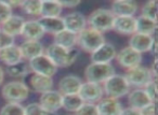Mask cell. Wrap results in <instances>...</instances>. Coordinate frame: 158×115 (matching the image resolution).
Here are the masks:
<instances>
[{
	"instance_id": "obj_37",
	"label": "cell",
	"mask_w": 158,
	"mask_h": 115,
	"mask_svg": "<svg viewBox=\"0 0 158 115\" xmlns=\"http://www.w3.org/2000/svg\"><path fill=\"white\" fill-rule=\"evenodd\" d=\"M143 89L146 93V95L148 96L151 101L156 102V100H157V83H156V80L149 82Z\"/></svg>"
},
{
	"instance_id": "obj_4",
	"label": "cell",
	"mask_w": 158,
	"mask_h": 115,
	"mask_svg": "<svg viewBox=\"0 0 158 115\" xmlns=\"http://www.w3.org/2000/svg\"><path fill=\"white\" fill-rule=\"evenodd\" d=\"M102 88H103V93L106 95V97L119 99L129 94L130 85L128 84L125 76L115 73L114 75L108 78L103 83Z\"/></svg>"
},
{
	"instance_id": "obj_34",
	"label": "cell",
	"mask_w": 158,
	"mask_h": 115,
	"mask_svg": "<svg viewBox=\"0 0 158 115\" xmlns=\"http://www.w3.org/2000/svg\"><path fill=\"white\" fill-rule=\"evenodd\" d=\"M25 115H56L55 113H50L46 111L39 103L34 102L24 106Z\"/></svg>"
},
{
	"instance_id": "obj_22",
	"label": "cell",
	"mask_w": 158,
	"mask_h": 115,
	"mask_svg": "<svg viewBox=\"0 0 158 115\" xmlns=\"http://www.w3.org/2000/svg\"><path fill=\"white\" fill-rule=\"evenodd\" d=\"M25 20L22 16L19 15H12L11 17H9L1 26V30L5 31L6 33H8L11 37H15V36L21 35L22 33V28L24 26Z\"/></svg>"
},
{
	"instance_id": "obj_12",
	"label": "cell",
	"mask_w": 158,
	"mask_h": 115,
	"mask_svg": "<svg viewBox=\"0 0 158 115\" xmlns=\"http://www.w3.org/2000/svg\"><path fill=\"white\" fill-rule=\"evenodd\" d=\"M117 51L112 43L104 42L101 46L90 54L91 63H110L113 59L116 58Z\"/></svg>"
},
{
	"instance_id": "obj_30",
	"label": "cell",
	"mask_w": 158,
	"mask_h": 115,
	"mask_svg": "<svg viewBox=\"0 0 158 115\" xmlns=\"http://www.w3.org/2000/svg\"><path fill=\"white\" fill-rule=\"evenodd\" d=\"M84 104V101L79 97L78 94L73 95H64L62 98V108L68 112H76Z\"/></svg>"
},
{
	"instance_id": "obj_35",
	"label": "cell",
	"mask_w": 158,
	"mask_h": 115,
	"mask_svg": "<svg viewBox=\"0 0 158 115\" xmlns=\"http://www.w3.org/2000/svg\"><path fill=\"white\" fill-rule=\"evenodd\" d=\"M75 115H99V113L95 104L84 103L75 112Z\"/></svg>"
},
{
	"instance_id": "obj_29",
	"label": "cell",
	"mask_w": 158,
	"mask_h": 115,
	"mask_svg": "<svg viewBox=\"0 0 158 115\" xmlns=\"http://www.w3.org/2000/svg\"><path fill=\"white\" fill-rule=\"evenodd\" d=\"M29 72H31V69H29L28 61L24 60V59L21 60L20 63L7 67V73L11 78H24Z\"/></svg>"
},
{
	"instance_id": "obj_38",
	"label": "cell",
	"mask_w": 158,
	"mask_h": 115,
	"mask_svg": "<svg viewBox=\"0 0 158 115\" xmlns=\"http://www.w3.org/2000/svg\"><path fill=\"white\" fill-rule=\"evenodd\" d=\"M13 44H14V38L0 29V50L8 48V46H11Z\"/></svg>"
},
{
	"instance_id": "obj_25",
	"label": "cell",
	"mask_w": 158,
	"mask_h": 115,
	"mask_svg": "<svg viewBox=\"0 0 158 115\" xmlns=\"http://www.w3.org/2000/svg\"><path fill=\"white\" fill-rule=\"evenodd\" d=\"M0 60L7 66L14 65L16 63H20L23 60L22 54L20 52V48L15 44L11 46H8L6 48L0 50Z\"/></svg>"
},
{
	"instance_id": "obj_14",
	"label": "cell",
	"mask_w": 158,
	"mask_h": 115,
	"mask_svg": "<svg viewBox=\"0 0 158 115\" xmlns=\"http://www.w3.org/2000/svg\"><path fill=\"white\" fill-rule=\"evenodd\" d=\"M82 84V81L80 78L74 74H68L62 78L59 81V93L62 96L64 95H73V94H78L80 86Z\"/></svg>"
},
{
	"instance_id": "obj_26",
	"label": "cell",
	"mask_w": 158,
	"mask_h": 115,
	"mask_svg": "<svg viewBox=\"0 0 158 115\" xmlns=\"http://www.w3.org/2000/svg\"><path fill=\"white\" fill-rule=\"evenodd\" d=\"M63 8L60 5V1L44 0L41 1L40 16L41 17H61Z\"/></svg>"
},
{
	"instance_id": "obj_43",
	"label": "cell",
	"mask_w": 158,
	"mask_h": 115,
	"mask_svg": "<svg viewBox=\"0 0 158 115\" xmlns=\"http://www.w3.org/2000/svg\"><path fill=\"white\" fill-rule=\"evenodd\" d=\"M3 81H5V71L1 67H0V85H2Z\"/></svg>"
},
{
	"instance_id": "obj_31",
	"label": "cell",
	"mask_w": 158,
	"mask_h": 115,
	"mask_svg": "<svg viewBox=\"0 0 158 115\" xmlns=\"http://www.w3.org/2000/svg\"><path fill=\"white\" fill-rule=\"evenodd\" d=\"M21 9L31 16H40V9H41V1L40 0H24L22 1Z\"/></svg>"
},
{
	"instance_id": "obj_7",
	"label": "cell",
	"mask_w": 158,
	"mask_h": 115,
	"mask_svg": "<svg viewBox=\"0 0 158 115\" xmlns=\"http://www.w3.org/2000/svg\"><path fill=\"white\" fill-rule=\"evenodd\" d=\"M123 76L130 87H135V88H144L149 82L155 80L151 70L146 67H142L141 65L127 70Z\"/></svg>"
},
{
	"instance_id": "obj_6",
	"label": "cell",
	"mask_w": 158,
	"mask_h": 115,
	"mask_svg": "<svg viewBox=\"0 0 158 115\" xmlns=\"http://www.w3.org/2000/svg\"><path fill=\"white\" fill-rule=\"evenodd\" d=\"M115 74V69L112 63H91L85 69V78L87 82L103 84L108 78Z\"/></svg>"
},
{
	"instance_id": "obj_28",
	"label": "cell",
	"mask_w": 158,
	"mask_h": 115,
	"mask_svg": "<svg viewBox=\"0 0 158 115\" xmlns=\"http://www.w3.org/2000/svg\"><path fill=\"white\" fill-rule=\"evenodd\" d=\"M157 29V22L148 20L143 16H139L135 18V33L142 35L153 36Z\"/></svg>"
},
{
	"instance_id": "obj_42",
	"label": "cell",
	"mask_w": 158,
	"mask_h": 115,
	"mask_svg": "<svg viewBox=\"0 0 158 115\" xmlns=\"http://www.w3.org/2000/svg\"><path fill=\"white\" fill-rule=\"evenodd\" d=\"M8 5L12 8V10L15 9V8H21V5H22V1H14V0H11V1H7Z\"/></svg>"
},
{
	"instance_id": "obj_24",
	"label": "cell",
	"mask_w": 158,
	"mask_h": 115,
	"mask_svg": "<svg viewBox=\"0 0 158 115\" xmlns=\"http://www.w3.org/2000/svg\"><path fill=\"white\" fill-rule=\"evenodd\" d=\"M38 22L41 25L44 33H50V35L54 36L64 30L62 17H40Z\"/></svg>"
},
{
	"instance_id": "obj_1",
	"label": "cell",
	"mask_w": 158,
	"mask_h": 115,
	"mask_svg": "<svg viewBox=\"0 0 158 115\" xmlns=\"http://www.w3.org/2000/svg\"><path fill=\"white\" fill-rule=\"evenodd\" d=\"M44 54L57 68L69 67L76 61L79 56V50L76 48H64L57 44L51 43L44 51Z\"/></svg>"
},
{
	"instance_id": "obj_2",
	"label": "cell",
	"mask_w": 158,
	"mask_h": 115,
	"mask_svg": "<svg viewBox=\"0 0 158 115\" xmlns=\"http://www.w3.org/2000/svg\"><path fill=\"white\" fill-rule=\"evenodd\" d=\"M105 41L103 33L94 30V29L87 27L77 35V45L79 48L85 52L91 54L94 52L99 46H101Z\"/></svg>"
},
{
	"instance_id": "obj_9",
	"label": "cell",
	"mask_w": 158,
	"mask_h": 115,
	"mask_svg": "<svg viewBox=\"0 0 158 115\" xmlns=\"http://www.w3.org/2000/svg\"><path fill=\"white\" fill-rule=\"evenodd\" d=\"M103 95L102 85L92 82L82 83L78 91V96L81 98L84 103H98L103 98Z\"/></svg>"
},
{
	"instance_id": "obj_21",
	"label": "cell",
	"mask_w": 158,
	"mask_h": 115,
	"mask_svg": "<svg viewBox=\"0 0 158 115\" xmlns=\"http://www.w3.org/2000/svg\"><path fill=\"white\" fill-rule=\"evenodd\" d=\"M128 103H129L130 108L141 110L144 106L152 103V101L144 91V89L135 88L132 91H129V94H128Z\"/></svg>"
},
{
	"instance_id": "obj_17",
	"label": "cell",
	"mask_w": 158,
	"mask_h": 115,
	"mask_svg": "<svg viewBox=\"0 0 158 115\" xmlns=\"http://www.w3.org/2000/svg\"><path fill=\"white\" fill-rule=\"evenodd\" d=\"M113 30L123 36L135 33V17L134 16H115Z\"/></svg>"
},
{
	"instance_id": "obj_3",
	"label": "cell",
	"mask_w": 158,
	"mask_h": 115,
	"mask_svg": "<svg viewBox=\"0 0 158 115\" xmlns=\"http://www.w3.org/2000/svg\"><path fill=\"white\" fill-rule=\"evenodd\" d=\"M115 16L108 9H98L93 11L87 18V25L94 30L104 33L113 30Z\"/></svg>"
},
{
	"instance_id": "obj_11",
	"label": "cell",
	"mask_w": 158,
	"mask_h": 115,
	"mask_svg": "<svg viewBox=\"0 0 158 115\" xmlns=\"http://www.w3.org/2000/svg\"><path fill=\"white\" fill-rule=\"evenodd\" d=\"M64 24V29L68 30L73 33L78 35L80 31L87 28V17L80 12H72L66 14L64 17H62Z\"/></svg>"
},
{
	"instance_id": "obj_8",
	"label": "cell",
	"mask_w": 158,
	"mask_h": 115,
	"mask_svg": "<svg viewBox=\"0 0 158 115\" xmlns=\"http://www.w3.org/2000/svg\"><path fill=\"white\" fill-rule=\"evenodd\" d=\"M29 69L33 73L52 78L57 71V67L50 60L46 54H41L28 61Z\"/></svg>"
},
{
	"instance_id": "obj_36",
	"label": "cell",
	"mask_w": 158,
	"mask_h": 115,
	"mask_svg": "<svg viewBox=\"0 0 158 115\" xmlns=\"http://www.w3.org/2000/svg\"><path fill=\"white\" fill-rule=\"evenodd\" d=\"M13 15L12 14V8L8 5L7 1H0V25H2L9 17Z\"/></svg>"
},
{
	"instance_id": "obj_41",
	"label": "cell",
	"mask_w": 158,
	"mask_h": 115,
	"mask_svg": "<svg viewBox=\"0 0 158 115\" xmlns=\"http://www.w3.org/2000/svg\"><path fill=\"white\" fill-rule=\"evenodd\" d=\"M120 115H141L140 111L139 110H135L133 108H126V109H123L121 111Z\"/></svg>"
},
{
	"instance_id": "obj_23",
	"label": "cell",
	"mask_w": 158,
	"mask_h": 115,
	"mask_svg": "<svg viewBox=\"0 0 158 115\" xmlns=\"http://www.w3.org/2000/svg\"><path fill=\"white\" fill-rule=\"evenodd\" d=\"M29 86L36 93L44 94L46 91H49L52 89L53 80L52 78H49V76L39 75V74L33 73V75L29 79Z\"/></svg>"
},
{
	"instance_id": "obj_16",
	"label": "cell",
	"mask_w": 158,
	"mask_h": 115,
	"mask_svg": "<svg viewBox=\"0 0 158 115\" xmlns=\"http://www.w3.org/2000/svg\"><path fill=\"white\" fill-rule=\"evenodd\" d=\"M97 105L99 115H120L123 105L120 101L115 98H102Z\"/></svg>"
},
{
	"instance_id": "obj_5",
	"label": "cell",
	"mask_w": 158,
	"mask_h": 115,
	"mask_svg": "<svg viewBox=\"0 0 158 115\" xmlns=\"http://www.w3.org/2000/svg\"><path fill=\"white\" fill-rule=\"evenodd\" d=\"M2 97L10 103H21L29 96V87L21 81H11L2 86Z\"/></svg>"
},
{
	"instance_id": "obj_20",
	"label": "cell",
	"mask_w": 158,
	"mask_h": 115,
	"mask_svg": "<svg viewBox=\"0 0 158 115\" xmlns=\"http://www.w3.org/2000/svg\"><path fill=\"white\" fill-rule=\"evenodd\" d=\"M21 36L25 40H31V41H39L44 36V31L42 29L40 23L38 20L33 21H25L24 26L22 28Z\"/></svg>"
},
{
	"instance_id": "obj_15",
	"label": "cell",
	"mask_w": 158,
	"mask_h": 115,
	"mask_svg": "<svg viewBox=\"0 0 158 115\" xmlns=\"http://www.w3.org/2000/svg\"><path fill=\"white\" fill-rule=\"evenodd\" d=\"M154 40H155V38L153 36L142 35V33H135L130 37L129 45L128 46L133 48L134 51H136L140 54L147 53V52H151Z\"/></svg>"
},
{
	"instance_id": "obj_18",
	"label": "cell",
	"mask_w": 158,
	"mask_h": 115,
	"mask_svg": "<svg viewBox=\"0 0 158 115\" xmlns=\"http://www.w3.org/2000/svg\"><path fill=\"white\" fill-rule=\"evenodd\" d=\"M138 11V5L132 0H117L110 6V12L114 16H134Z\"/></svg>"
},
{
	"instance_id": "obj_13",
	"label": "cell",
	"mask_w": 158,
	"mask_h": 115,
	"mask_svg": "<svg viewBox=\"0 0 158 115\" xmlns=\"http://www.w3.org/2000/svg\"><path fill=\"white\" fill-rule=\"evenodd\" d=\"M62 98L63 96L57 90H49L41 94L39 99V104L46 111L50 113H55L62 109Z\"/></svg>"
},
{
	"instance_id": "obj_33",
	"label": "cell",
	"mask_w": 158,
	"mask_h": 115,
	"mask_svg": "<svg viewBox=\"0 0 158 115\" xmlns=\"http://www.w3.org/2000/svg\"><path fill=\"white\" fill-rule=\"evenodd\" d=\"M0 115H25L24 106L21 103H10V102H8L7 104H5L1 108Z\"/></svg>"
},
{
	"instance_id": "obj_27",
	"label": "cell",
	"mask_w": 158,
	"mask_h": 115,
	"mask_svg": "<svg viewBox=\"0 0 158 115\" xmlns=\"http://www.w3.org/2000/svg\"><path fill=\"white\" fill-rule=\"evenodd\" d=\"M54 37V44L62 46L64 48H73L77 45V35L68 30H62L61 33L53 36Z\"/></svg>"
},
{
	"instance_id": "obj_32",
	"label": "cell",
	"mask_w": 158,
	"mask_h": 115,
	"mask_svg": "<svg viewBox=\"0 0 158 115\" xmlns=\"http://www.w3.org/2000/svg\"><path fill=\"white\" fill-rule=\"evenodd\" d=\"M141 16L157 22V1L151 0L144 3L141 8Z\"/></svg>"
},
{
	"instance_id": "obj_19",
	"label": "cell",
	"mask_w": 158,
	"mask_h": 115,
	"mask_svg": "<svg viewBox=\"0 0 158 115\" xmlns=\"http://www.w3.org/2000/svg\"><path fill=\"white\" fill-rule=\"evenodd\" d=\"M19 48H20V52L22 54V58L26 61H29L31 59L44 53V46L40 41L25 40Z\"/></svg>"
},
{
	"instance_id": "obj_10",
	"label": "cell",
	"mask_w": 158,
	"mask_h": 115,
	"mask_svg": "<svg viewBox=\"0 0 158 115\" xmlns=\"http://www.w3.org/2000/svg\"><path fill=\"white\" fill-rule=\"evenodd\" d=\"M116 59L117 63L121 67L129 70L141 65V63H142V54L134 51L130 46H126V48H121L116 54Z\"/></svg>"
},
{
	"instance_id": "obj_40",
	"label": "cell",
	"mask_w": 158,
	"mask_h": 115,
	"mask_svg": "<svg viewBox=\"0 0 158 115\" xmlns=\"http://www.w3.org/2000/svg\"><path fill=\"white\" fill-rule=\"evenodd\" d=\"M60 5L62 8H66V9H74V8L78 7L80 5L79 0H65V1H60Z\"/></svg>"
},
{
	"instance_id": "obj_39",
	"label": "cell",
	"mask_w": 158,
	"mask_h": 115,
	"mask_svg": "<svg viewBox=\"0 0 158 115\" xmlns=\"http://www.w3.org/2000/svg\"><path fill=\"white\" fill-rule=\"evenodd\" d=\"M141 113V115H156L155 112V102H152L148 105L144 106L143 109L139 110Z\"/></svg>"
}]
</instances>
